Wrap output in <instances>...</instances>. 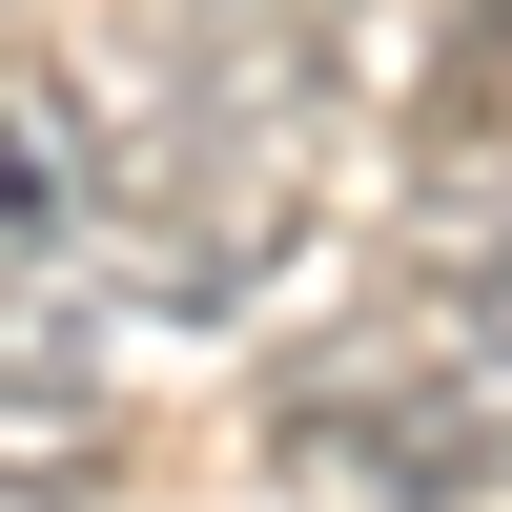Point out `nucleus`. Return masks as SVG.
I'll return each instance as SVG.
<instances>
[{
  "label": "nucleus",
  "mask_w": 512,
  "mask_h": 512,
  "mask_svg": "<svg viewBox=\"0 0 512 512\" xmlns=\"http://www.w3.org/2000/svg\"><path fill=\"white\" fill-rule=\"evenodd\" d=\"M308 226V41H185L103 123V267L144 308H246Z\"/></svg>",
  "instance_id": "nucleus-1"
},
{
  "label": "nucleus",
  "mask_w": 512,
  "mask_h": 512,
  "mask_svg": "<svg viewBox=\"0 0 512 512\" xmlns=\"http://www.w3.org/2000/svg\"><path fill=\"white\" fill-rule=\"evenodd\" d=\"M267 431H287V451H328V472H369L390 512H472V492L512 472V349L451 308V287H410L390 328H349V349L287 369Z\"/></svg>",
  "instance_id": "nucleus-2"
},
{
  "label": "nucleus",
  "mask_w": 512,
  "mask_h": 512,
  "mask_svg": "<svg viewBox=\"0 0 512 512\" xmlns=\"http://www.w3.org/2000/svg\"><path fill=\"white\" fill-rule=\"evenodd\" d=\"M103 472H123L103 349H82L62 308H21V287H0V512H103Z\"/></svg>",
  "instance_id": "nucleus-3"
},
{
  "label": "nucleus",
  "mask_w": 512,
  "mask_h": 512,
  "mask_svg": "<svg viewBox=\"0 0 512 512\" xmlns=\"http://www.w3.org/2000/svg\"><path fill=\"white\" fill-rule=\"evenodd\" d=\"M62 246H103V103L82 62L0 41V267H62Z\"/></svg>",
  "instance_id": "nucleus-4"
},
{
  "label": "nucleus",
  "mask_w": 512,
  "mask_h": 512,
  "mask_svg": "<svg viewBox=\"0 0 512 512\" xmlns=\"http://www.w3.org/2000/svg\"><path fill=\"white\" fill-rule=\"evenodd\" d=\"M410 287H451V308L512 349V164H472V185H431V226H410Z\"/></svg>",
  "instance_id": "nucleus-5"
}]
</instances>
